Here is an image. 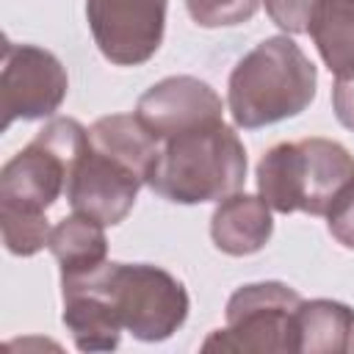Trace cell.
I'll list each match as a JSON object with an SVG mask.
<instances>
[{
  "label": "cell",
  "instance_id": "cell-14",
  "mask_svg": "<svg viewBox=\"0 0 354 354\" xmlns=\"http://www.w3.org/2000/svg\"><path fill=\"white\" fill-rule=\"evenodd\" d=\"M47 249L58 260L61 277L86 274V271L102 266L105 257H108L105 224H100V221H94L88 216L72 213V216L61 218L53 227Z\"/></svg>",
  "mask_w": 354,
  "mask_h": 354
},
{
  "label": "cell",
  "instance_id": "cell-9",
  "mask_svg": "<svg viewBox=\"0 0 354 354\" xmlns=\"http://www.w3.org/2000/svg\"><path fill=\"white\" fill-rule=\"evenodd\" d=\"M141 185H147V180L136 169L88 144L72 171L66 199L72 205V213L113 227L127 218Z\"/></svg>",
  "mask_w": 354,
  "mask_h": 354
},
{
  "label": "cell",
  "instance_id": "cell-15",
  "mask_svg": "<svg viewBox=\"0 0 354 354\" xmlns=\"http://www.w3.org/2000/svg\"><path fill=\"white\" fill-rule=\"evenodd\" d=\"M307 33L335 77L354 75V0H318Z\"/></svg>",
  "mask_w": 354,
  "mask_h": 354
},
{
  "label": "cell",
  "instance_id": "cell-13",
  "mask_svg": "<svg viewBox=\"0 0 354 354\" xmlns=\"http://www.w3.org/2000/svg\"><path fill=\"white\" fill-rule=\"evenodd\" d=\"M296 346L301 354H346L354 348V310L343 301H301L296 315Z\"/></svg>",
  "mask_w": 354,
  "mask_h": 354
},
{
  "label": "cell",
  "instance_id": "cell-7",
  "mask_svg": "<svg viewBox=\"0 0 354 354\" xmlns=\"http://www.w3.org/2000/svg\"><path fill=\"white\" fill-rule=\"evenodd\" d=\"M66 69L50 50L14 41L3 44V130H8L17 119L30 122L53 116L66 100Z\"/></svg>",
  "mask_w": 354,
  "mask_h": 354
},
{
  "label": "cell",
  "instance_id": "cell-20",
  "mask_svg": "<svg viewBox=\"0 0 354 354\" xmlns=\"http://www.w3.org/2000/svg\"><path fill=\"white\" fill-rule=\"evenodd\" d=\"M332 108H335L337 122L343 127L354 130V75L335 77V86H332Z\"/></svg>",
  "mask_w": 354,
  "mask_h": 354
},
{
  "label": "cell",
  "instance_id": "cell-16",
  "mask_svg": "<svg viewBox=\"0 0 354 354\" xmlns=\"http://www.w3.org/2000/svg\"><path fill=\"white\" fill-rule=\"evenodd\" d=\"M3 243L17 257H30L50 243V221L47 216H19V213H0Z\"/></svg>",
  "mask_w": 354,
  "mask_h": 354
},
{
  "label": "cell",
  "instance_id": "cell-4",
  "mask_svg": "<svg viewBox=\"0 0 354 354\" xmlns=\"http://www.w3.org/2000/svg\"><path fill=\"white\" fill-rule=\"evenodd\" d=\"M354 183V155L332 138L271 147L257 163V194L277 213L326 216Z\"/></svg>",
  "mask_w": 354,
  "mask_h": 354
},
{
  "label": "cell",
  "instance_id": "cell-6",
  "mask_svg": "<svg viewBox=\"0 0 354 354\" xmlns=\"http://www.w3.org/2000/svg\"><path fill=\"white\" fill-rule=\"evenodd\" d=\"M301 296L285 282H252L227 301V326L207 335L202 351H299L296 315Z\"/></svg>",
  "mask_w": 354,
  "mask_h": 354
},
{
  "label": "cell",
  "instance_id": "cell-3",
  "mask_svg": "<svg viewBox=\"0 0 354 354\" xmlns=\"http://www.w3.org/2000/svg\"><path fill=\"white\" fill-rule=\"evenodd\" d=\"M246 180V149L232 127L210 124L160 144L147 185L177 205L221 202Z\"/></svg>",
  "mask_w": 354,
  "mask_h": 354
},
{
  "label": "cell",
  "instance_id": "cell-11",
  "mask_svg": "<svg viewBox=\"0 0 354 354\" xmlns=\"http://www.w3.org/2000/svg\"><path fill=\"white\" fill-rule=\"evenodd\" d=\"M274 232L271 207L263 196L230 194L218 202L210 218V238L218 252L230 257H246L260 252Z\"/></svg>",
  "mask_w": 354,
  "mask_h": 354
},
{
  "label": "cell",
  "instance_id": "cell-2",
  "mask_svg": "<svg viewBox=\"0 0 354 354\" xmlns=\"http://www.w3.org/2000/svg\"><path fill=\"white\" fill-rule=\"evenodd\" d=\"M61 288H83L100 296L116 324L136 340L158 343L171 337L188 318L185 285L160 266L102 263L86 274L61 277Z\"/></svg>",
  "mask_w": 354,
  "mask_h": 354
},
{
  "label": "cell",
  "instance_id": "cell-1",
  "mask_svg": "<svg viewBox=\"0 0 354 354\" xmlns=\"http://www.w3.org/2000/svg\"><path fill=\"white\" fill-rule=\"evenodd\" d=\"M318 72L304 50L288 36H268L230 72L227 105L232 122L257 130L299 116L315 97Z\"/></svg>",
  "mask_w": 354,
  "mask_h": 354
},
{
  "label": "cell",
  "instance_id": "cell-19",
  "mask_svg": "<svg viewBox=\"0 0 354 354\" xmlns=\"http://www.w3.org/2000/svg\"><path fill=\"white\" fill-rule=\"evenodd\" d=\"M326 227L337 243L354 249V183L340 194V199L326 213Z\"/></svg>",
  "mask_w": 354,
  "mask_h": 354
},
{
  "label": "cell",
  "instance_id": "cell-12",
  "mask_svg": "<svg viewBox=\"0 0 354 354\" xmlns=\"http://www.w3.org/2000/svg\"><path fill=\"white\" fill-rule=\"evenodd\" d=\"M88 144L111 158L136 169L144 180H149L155 160L160 155V141L141 124L136 113H111L100 116L88 127Z\"/></svg>",
  "mask_w": 354,
  "mask_h": 354
},
{
  "label": "cell",
  "instance_id": "cell-17",
  "mask_svg": "<svg viewBox=\"0 0 354 354\" xmlns=\"http://www.w3.org/2000/svg\"><path fill=\"white\" fill-rule=\"evenodd\" d=\"M260 0H185L191 19L199 28H232L249 22Z\"/></svg>",
  "mask_w": 354,
  "mask_h": 354
},
{
  "label": "cell",
  "instance_id": "cell-18",
  "mask_svg": "<svg viewBox=\"0 0 354 354\" xmlns=\"http://www.w3.org/2000/svg\"><path fill=\"white\" fill-rule=\"evenodd\" d=\"M318 0H266V14L285 33H307Z\"/></svg>",
  "mask_w": 354,
  "mask_h": 354
},
{
  "label": "cell",
  "instance_id": "cell-8",
  "mask_svg": "<svg viewBox=\"0 0 354 354\" xmlns=\"http://www.w3.org/2000/svg\"><path fill=\"white\" fill-rule=\"evenodd\" d=\"M169 0H86V19L100 53L116 66L147 64L166 30Z\"/></svg>",
  "mask_w": 354,
  "mask_h": 354
},
{
  "label": "cell",
  "instance_id": "cell-10",
  "mask_svg": "<svg viewBox=\"0 0 354 354\" xmlns=\"http://www.w3.org/2000/svg\"><path fill=\"white\" fill-rule=\"evenodd\" d=\"M221 97L205 80L191 75L163 77L136 102V116L160 144L188 130L221 124Z\"/></svg>",
  "mask_w": 354,
  "mask_h": 354
},
{
  "label": "cell",
  "instance_id": "cell-5",
  "mask_svg": "<svg viewBox=\"0 0 354 354\" xmlns=\"http://www.w3.org/2000/svg\"><path fill=\"white\" fill-rule=\"evenodd\" d=\"M88 149V130L69 116L47 122L36 138L0 169V213L47 216L66 194L72 171Z\"/></svg>",
  "mask_w": 354,
  "mask_h": 354
}]
</instances>
